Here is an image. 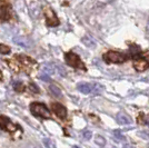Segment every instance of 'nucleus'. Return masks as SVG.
<instances>
[{
    "label": "nucleus",
    "mask_w": 149,
    "mask_h": 148,
    "mask_svg": "<svg viewBox=\"0 0 149 148\" xmlns=\"http://www.w3.org/2000/svg\"><path fill=\"white\" fill-rule=\"evenodd\" d=\"M30 111L32 115L37 116V117H42V118H50L51 117V112L49 109L41 103H32L30 105Z\"/></svg>",
    "instance_id": "nucleus-1"
},
{
    "label": "nucleus",
    "mask_w": 149,
    "mask_h": 148,
    "mask_svg": "<svg viewBox=\"0 0 149 148\" xmlns=\"http://www.w3.org/2000/svg\"><path fill=\"white\" fill-rule=\"evenodd\" d=\"M65 60H66V64L70 66V67H74L76 69H82V70H86V67L85 65L82 64V61L80 60L79 56L76 55L74 52H67L65 55Z\"/></svg>",
    "instance_id": "nucleus-2"
},
{
    "label": "nucleus",
    "mask_w": 149,
    "mask_h": 148,
    "mask_svg": "<svg viewBox=\"0 0 149 148\" xmlns=\"http://www.w3.org/2000/svg\"><path fill=\"white\" fill-rule=\"evenodd\" d=\"M104 59L108 64H121V62H124L127 59V57L123 55V54L118 52V51L110 50V51H108L107 54L104 55Z\"/></svg>",
    "instance_id": "nucleus-3"
},
{
    "label": "nucleus",
    "mask_w": 149,
    "mask_h": 148,
    "mask_svg": "<svg viewBox=\"0 0 149 148\" xmlns=\"http://www.w3.org/2000/svg\"><path fill=\"white\" fill-rule=\"evenodd\" d=\"M0 128L3 129L5 131H10V133H13L18 129L19 127L9 119V118L5 117V116H0Z\"/></svg>",
    "instance_id": "nucleus-4"
},
{
    "label": "nucleus",
    "mask_w": 149,
    "mask_h": 148,
    "mask_svg": "<svg viewBox=\"0 0 149 148\" xmlns=\"http://www.w3.org/2000/svg\"><path fill=\"white\" fill-rule=\"evenodd\" d=\"M45 16H46V22L47 25L50 27H56L59 25V19L57 18V16L51 9H47L45 11Z\"/></svg>",
    "instance_id": "nucleus-5"
},
{
    "label": "nucleus",
    "mask_w": 149,
    "mask_h": 148,
    "mask_svg": "<svg viewBox=\"0 0 149 148\" xmlns=\"http://www.w3.org/2000/svg\"><path fill=\"white\" fill-rule=\"evenodd\" d=\"M51 108H52V111L55 112L57 117H59L60 119H65L67 117V109L59 103H54L51 104Z\"/></svg>",
    "instance_id": "nucleus-6"
},
{
    "label": "nucleus",
    "mask_w": 149,
    "mask_h": 148,
    "mask_svg": "<svg viewBox=\"0 0 149 148\" xmlns=\"http://www.w3.org/2000/svg\"><path fill=\"white\" fill-rule=\"evenodd\" d=\"M134 67L137 71H143L149 67V61L145 58H136L134 60Z\"/></svg>",
    "instance_id": "nucleus-7"
},
{
    "label": "nucleus",
    "mask_w": 149,
    "mask_h": 148,
    "mask_svg": "<svg viewBox=\"0 0 149 148\" xmlns=\"http://www.w3.org/2000/svg\"><path fill=\"white\" fill-rule=\"evenodd\" d=\"M11 17V11H10V8L7 5H0V19L7 21L9 20Z\"/></svg>",
    "instance_id": "nucleus-8"
},
{
    "label": "nucleus",
    "mask_w": 149,
    "mask_h": 148,
    "mask_svg": "<svg viewBox=\"0 0 149 148\" xmlns=\"http://www.w3.org/2000/svg\"><path fill=\"white\" fill-rule=\"evenodd\" d=\"M13 41H15V43H17L19 46H22L25 48H30L31 46H32V43H31L29 39H27L25 37H21V36L15 37L13 38Z\"/></svg>",
    "instance_id": "nucleus-9"
},
{
    "label": "nucleus",
    "mask_w": 149,
    "mask_h": 148,
    "mask_svg": "<svg viewBox=\"0 0 149 148\" xmlns=\"http://www.w3.org/2000/svg\"><path fill=\"white\" fill-rule=\"evenodd\" d=\"M77 89L82 94H90L93 91V85L88 82H81V84H78Z\"/></svg>",
    "instance_id": "nucleus-10"
},
{
    "label": "nucleus",
    "mask_w": 149,
    "mask_h": 148,
    "mask_svg": "<svg viewBox=\"0 0 149 148\" xmlns=\"http://www.w3.org/2000/svg\"><path fill=\"white\" fill-rule=\"evenodd\" d=\"M116 119L120 125H130L131 124V118L128 115H126L125 112H118L116 116Z\"/></svg>",
    "instance_id": "nucleus-11"
},
{
    "label": "nucleus",
    "mask_w": 149,
    "mask_h": 148,
    "mask_svg": "<svg viewBox=\"0 0 149 148\" xmlns=\"http://www.w3.org/2000/svg\"><path fill=\"white\" fill-rule=\"evenodd\" d=\"M49 89L50 91L54 94L55 97H57V98H60L61 97V90L58 88V86H56V85H50Z\"/></svg>",
    "instance_id": "nucleus-12"
},
{
    "label": "nucleus",
    "mask_w": 149,
    "mask_h": 148,
    "mask_svg": "<svg viewBox=\"0 0 149 148\" xmlns=\"http://www.w3.org/2000/svg\"><path fill=\"white\" fill-rule=\"evenodd\" d=\"M42 144H44L45 148H55V144L50 138H44L42 139Z\"/></svg>",
    "instance_id": "nucleus-13"
},
{
    "label": "nucleus",
    "mask_w": 149,
    "mask_h": 148,
    "mask_svg": "<svg viewBox=\"0 0 149 148\" xmlns=\"http://www.w3.org/2000/svg\"><path fill=\"white\" fill-rule=\"evenodd\" d=\"M95 142H96V144H97L98 146H100L101 148L105 147L106 139L104 138V137H101V136H96V139H95Z\"/></svg>",
    "instance_id": "nucleus-14"
},
{
    "label": "nucleus",
    "mask_w": 149,
    "mask_h": 148,
    "mask_svg": "<svg viewBox=\"0 0 149 148\" xmlns=\"http://www.w3.org/2000/svg\"><path fill=\"white\" fill-rule=\"evenodd\" d=\"M82 43H85L87 47H90V48H91V47H95V45H96L93 39H91V38H89V37L82 38Z\"/></svg>",
    "instance_id": "nucleus-15"
},
{
    "label": "nucleus",
    "mask_w": 149,
    "mask_h": 148,
    "mask_svg": "<svg viewBox=\"0 0 149 148\" xmlns=\"http://www.w3.org/2000/svg\"><path fill=\"white\" fill-rule=\"evenodd\" d=\"M13 89H15L16 91H18V93H22V91L25 90V86H24L20 81H17V82L13 84Z\"/></svg>",
    "instance_id": "nucleus-16"
},
{
    "label": "nucleus",
    "mask_w": 149,
    "mask_h": 148,
    "mask_svg": "<svg viewBox=\"0 0 149 148\" xmlns=\"http://www.w3.org/2000/svg\"><path fill=\"white\" fill-rule=\"evenodd\" d=\"M0 54H3V55L10 54V48L8 46H6V45L0 43Z\"/></svg>",
    "instance_id": "nucleus-17"
},
{
    "label": "nucleus",
    "mask_w": 149,
    "mask_h": 148,
    "mask_svg": "<svg viewBox=\"0 0 149 148\" xmlns=\"http://www.w3.org/2000/svg\"><path fill=\"white\" fill-rule=\"evenodd\" d=\"M44 71L45 73H47V74H54L55 73V69H54V67L51 66V65H49V64H47V65H45L44 66Z\"/></svg>",
    "instance_id": "nucleus-18"
},
{
    "label": "nucleus",
    "mask_w": 149,
    "mask_h": 148,
    "mask_svg": "<svg viewBox=\"0 0 149 148\" xmlns=\"http://www.w3.org/2000/svg\"><path fill=\"white\" fill-rule=\"evenodd\" d=\"M82 136H84V138L85 139H90L91 138V136H93V134H91V131H89V130H84L82 131Z\"/></svg>",
    "instance_id": "nucleus-19"
},
{
    "label": "nucleus",
    "mask_w": 149,
    "mask_h": 148,
    "mask_svg": "<svg viewBox=\"0 0 149 148\" xmlns=\"http://www.w3.org/2000/svg\"><path fill=\"white\" fill-rule=\"evenodd\" d=\"M113 135H115V137H116L118 140H124L125 139V137L121 135V133H120L119 130H115V131H113Z\"/></svg>",
    "instance_id": "nucleus-20"
},
{
    "label": "nucleus",
    "mask_w": 149,
    "mask_h": 148,
    "mask_svg": "<svg viewBox=\"0 0 149 148\" xmlns=\"http://www.w3.org/2000/svg\"><path fill=\"white\" fill-rule=\"evenodd\" d=\"M39 78H40L41 80H44V81H50V78L48 77V75H47V74L39 75Z\"/></svg>",
    "instance_id": "nucleus-21"
},
{
    "label": "nucleus",
    "mask_w": 149,
    "mask_h": 148,
    "mask_svg": "<svg viewBox=\"0 0 149 148\" xmlns=\"http://www.w3.org/2000/svg\"><path fill=\"white\" fill-rule=\"evenodd\" d=\"M29 87H30V89L33 91V93H38V88H37V87H35V85H32V84H31Z\"/></svg>",
    "instance_id": "nucleus-22"
},
{
    "label": "nucleus",
    "mask_w": 149,
    "mask_h": 148,
    "mask_svg": "<svg viewBox=\"0 0 149 148\" xmlns=\"http://www.w3.org/2000/svg\"><path fill=\"white\" fill-rule=\"evenodd\" d=\"M146 30L149 34V18H148V21H147V26H146Z\"/></svg>",
    "instance_id": "nucleus-23"
},
{
    "label": "nucleus",
    "mask_w": 149,
    "mask_h": 148,
    "mask_svg": "<svg viewBox=\"0 0 149 148\" xmlns=\"http://www.w3.org/2000/svg\"><path fill=\"white\" fill-rule=\"evenodd\" d=\"M124 148H134L132 146H130V145H125Z\"/></svg>",
    "instance_id": "nucleus-24"
},
{
    "label": "nucleus",
    "mask_w": 149,
    "mask_h": 148,
    "mask_svg": "<svg viewBox=\"0 0 149 148\" xmlns=\"http://www.w3.org/2000/svg\"><path fill=\"white\" fill-rule=\"evenodd\" d=\"M146 124H147V125H148V126H149V117L146 118Z\"/></svg>",
    "instance_id": "nucleus-25"
},
{
    "label": "nucleus",
    "mask_w": 149,
    "mask_h": 148,
    "mask_svg": "<svg viewBox=\"0 0 149 148\" xmlns=\"http://www.w3.org/2000/svg\"><path fill=\"white\" fill-rule=\"evenodd\" d=\"M139 136H143V134H141V133H140V134H139ZM145 136V137H146V138H147V137H148V135H143Z\"/></svg>",
    "instance_id": "nucleus-26"
},
{
    "label": "nucleus",
    "mask_w": 149,
    "mask_h": 148,
    "mask_svg": "<svg viewBox=\"0 0 149 148\" xmlns=\"http://www.w3.org/2000/svg\"><path fill=\"white\" fill-rule=\"evenodd\" d=\"M71 148H80V147H77V146H74V147H71Z\"/></svg>",
    "instance_id": "nucleus-27"
}]
</instances>
